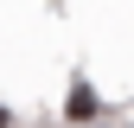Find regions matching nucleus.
I'll return each instance as SVG.
<instances>
[{"mask_svg":"<svg viewBox=\"0 0 134 128\" xmlns=\"http://www.w3.org/2000/svg\"><path fill=\"white\" fill-rule=\"evenodd\" d=\"M64 115H70V122H90V115H96V90H90V83H77V90H70V109H64Z\"/></svg>","mask_w":134,"mask_h":128,"instance_id":"f257e3e1","label":"nucleus"}]
</instances>
